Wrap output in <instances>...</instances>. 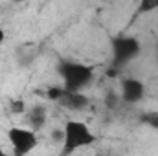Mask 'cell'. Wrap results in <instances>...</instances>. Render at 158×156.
Listing matches in <instances>:
<instances>
[{"label":"cell","instance_id":"obj_1","mask_svg":"<svg viewBox=\"0 0 158 156\" xmlns=\"http://www.w3.org/2000/svg\"><path fill=\"white\" fill-rule=\"evenodd\" d=\"M63 149L61 156H70L79 149L90 147L96 143V134L90 130V127L83 121L70 119L63 127Z\"/></svg>","mask_w":158,"mask_h":156},{"label":"cell","instance_id":"obj_2","mask_svg":"<svg viewBox=\"0 0 158 156\" xmlns=\"http://www.w3.org/2000/svg\"><path fill=\"white\" fill-rule=\"evenodd\" d=\"M57 74L63 79V86L68 92H81L94 79V68L76 61H61L57 64Z\"/></svg>","mask_w":158,"mask_h":156},{"label":"cell","instance_id":"obj_3","mask_svg":"<svg viewBox=\"0 0 158 156\" xmlns=\"http://www.w3.org/2000/svg\"><path fill=\"white\" fill-rule=\"evenodd\" d=\"M112 64L114 68H123L134 61L142 51V42L131 35H118L112 39Z\"/></svg>","mask_w":158,"mask_h":156},{"label":"cell","instance_id":"obj_4","mask_svg":"<svg viewBox=\"0 0 158 156\" xmlns=\"http://www.w3.org/2000/svg\"><path fill=\"white\" fill-rule=\"evenodd\" d=\"M7 140L11 143L13 156H28L39 145L37 132L28 127H11L7 130Z\"/></svg>","mask_w":158,"mask_h":156},{"label":"cell","instance_id":"obj_5","mask_svg":"<svg viewBox=\"0 0 158 156\" xmlns=\"http://www.w3.org/2000/svg\"><path fill=\"white\" fill-rule=\"evenodd\" d=\"M145 96V84L140 79L134 77H125L121 81V90H119V97L123 103L134 105L138 101H142Z\"/></svg>","mask_w":158,"mask_h":156},{"label":"cell","instance_id":"obj_6","mask_svg":"<svg viewBox=\"0 0 158 156\" xmlns=\"http://www.w3.org/2000/svg\"><path fill=\"white\" fill-rule=\"evenodd\" d=\"M61 107L68 109V110H74V112H79V110H85L90 107V99L88 96H85L83 92H68L64 94V97L59 101Z\"/></svg>","mask_w":158,"mask_h":156},{"label":"cell","instance_id":"obj_7","mask_svg":"<svg viewBox=\"0 0 158 156\" xmlns=\"http://www.w3.org/2000/svg\"><path fill=\"white\" fill-rule=\"evenodd\" d=\"M26 123H28V129H31L33 132H39L40 129L46 125V107H42V105H33L26 114Z\"/></svg>","mask_w":158,"mask_h":156},{"label":"cell","instance_id":"obj_8","mask_svg":"<svg viewBox=\"0 0 158 156\" xmlns=\"http://www.w3.org/2000/svg\"><path fill=\"white\" fill-rule=\"evenodd\" d=\"M119 103H121V97H119L118 92H114V90H109V92L105 94V97H103V105H105L109 110L118 109Z\"/></svg>","mask_w":158,"mask_h":156},{"label":"cell","instance_id":"obj_9","mask_svg":"<svg viewBox=\"0 0 158 156\" xmlns=\"http://www.w3.org/2000/svg\"><path fill=\"white\" fill-rule=\"evenodd\" d=\"M140 123H143V125H147V127H151V129H156L158 130V110H149V112H143V114H140Z\"/></svg>","mask_w":158,"mask_h":156},{"label":"cell","instance_id":"obj_10","mask_svg":"<svg viewBox=\"0 0 158 156\" xmlns=\"http://www.w3.org/2000/svg\"><path fill=\"white\" fill-rule=\"evenodd\" d=\"M64 94H66V88L64 86H50L46 90V97L50 101H55V103H59L64 97Z\"/></svg>","mask_w":158,"mask_h":156},{"label":"cell","instance_id":"obj_11","mask_svg":"<svg viewBox=\"0 0 158 156\" xmlns=\"http://www.w3.org/2000/svg\"><path fill=\"white\" fill-rule=\"evenodd\" d=\"M155 9H158V0H142L136 7V15H145Z\"/></svg>","mask_w":158,"mask_h":156},{"label":"cell","instance_id":"obj_12","mask_svg":"<svg viewBox=\"0 0 158 156\" xmlns=\"http://www.w3.org/2000/svg\"><path fill=\"white\" fill-rule=\"evenodd\" d=\"M9 110H11V114H15V116H24V114L28 112L26 101H24V99H13V101L9 103Z\"/></svg>","mask_w":158,"mask_h":156},{"label":"cell","instance_id":"obj_13","mask_svg":"<svg viewBox=\"0 0 158 156\" xmlns=\"http://www.w3.org/2000/svg\"><path fill=\"white\" fill-rule=\"evenodd\" d=\"M105 74H107V77H118V68H114V66H110V68H107V72H105Z\"/></svg>","mask_w":158,"mask_h":156},{"label":"cell","instance_id":"obj_14","mask_svg":"<svg viewBox=\"0 0 158 156\" xmlns=\"http://www.w3.org/2000/svg\"><path fill=\"white\" fill-rule=\"evenodd\" d=\"M53 138L63 142V129H55V130H53Z\"/></svg>","mask_w":158,"mask_h":156},{"label":"cell","instance_id":"obj_15","mask_svg":"<svg viewBox=\"0 0 158 156\" xmlns=\"http://www.w3.org/2000/svg\"><path fill=\"white\" fill-rule=\"evenodd\" d=\"M4 40H6V31H4V28L0 26V46L4 44Z\"/></svg>","mask_w":158,"mask_h":156},{"label":"cell","instance_id":"obj_16","mask_svg":"<svg viewBox=\"0 0 158 156\" xmlns=\"http://www.w3.org/2000/svg\"><path fill=\"white\" fill-rule=\"evenodd\" d=\"M0 156H6V153H4V149H2V145H0Z\"/></svg>","mask_w":158,"mask_h":156},{"label":"cell","instance_id":"obj_17","mask_svg":"<svg viewBox=\"0 0 158 156\" xmlns=\"http://www.w3.org/2000/svg\"><path fill=\"white\" fill-rule=\"evenodd\" d=\"M156 57H158V44H156Z\"/></svg>","mask_w":158,"mask_h":156}]
</instances>
